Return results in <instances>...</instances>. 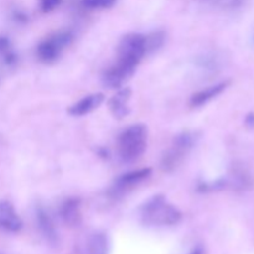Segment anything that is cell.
<instances>
[{
	"instance_id": "cell-10",
	"label": "cell",
	"mask_w": 254,
	"mask_h": 254,
	"mask_svg": "<svg viewBox=\"0 0 254 254\" xmlns=\"http://www.w3.org/2000/svg\"><path fill=\"white\" fill-rule=\"evenodd\" d=\"M104 101V96L102 93H92L88 96H84L76 103L72 104L68 109V113L73 117H82L89 114L94 109L98 108Z\"/></svg>"
},
{
	"instance_id": "cell-7",
	"label": "cell",
	"mask_w": 254,
	"mask_h": 254,
	"mask_svg": "<svg viewBox=\"0 0 254 254\" xmlns=\"http://www.w3.org/2000/svg\"><path fill=\"white\" fill-rule=\"evenodd\" d=\"M35 218H36L37 228L45 240L51 245H56L59 242V232L50 213L42 206H37L35 211Z\"/></svg>"
},
{
	"instance_id": "cell-9",
	"label": "cell",
	"mask_w": 254,
	"mask_h": 254,
	"mask_svg": "<svg viewBox=\"0 0 254 254\" xmlns=\"http://www.w3.org/2000/svg\"><path fill=\"white\" fill-rule=\"evenodd\" d=\"M60 216L68 227H77L82 221L81 200L76 197L66 198L60 206Z\"/></svg>"
},
{
	"instance_id": "cell-4",
	"label": "cell",
	"mask_w": 254,
	"mask_h": 254,
	"mask_svg": "<svg viewBox=\"0 0 254 254\" xmlns=\"http://www.w3.org/2000/svg\"><path fill=\"white\" fill-rule=\"evenodd\" d=\"M146 52L145 35L130 32L122 37L118 45V60L138 67Z\"/></svg>"
},
{
	"instance_id": "cell-3",
	"label": "cell",
	"mask_w": 254,
	"mask_h": 254,
	"mask_svg": "<svg viewBox=\"0 0 254 254\" xmlns=\"http://www.w3.org/2000/svg\"><path fill=\"white\" fill-rule=\"evenodd\" d=\"M198 134L196 131H183L174 138L170 148L164 151L161 156L160 166L165 173H171L178 169L186 158L191 149L198 140Z\"/></svg>"
},
{
	"instance_id": "cell-11",
	"label": "cell",
	"mask_w": 254,
	"mask_h": 254,
	"mask_svg": "<svg viewBox=\"0 0 254 254\" xmlns=\"http://www.w3.org/2000/svg\"><path fill=\"white\" fill-rule=\"evenodd\" d=\"M131 91L130 88H123L119 89L118 93L114 94L111 99H109V111L113 114L114 118L122 119L129 113L130 108H129V101H130Z\"/></svg>"
},
{
	"instance_id": "cell-2",
	"label": "cell",
	"mask_w": 254,
	"mask_h": 254,
	"mask_svg": "<svg viewBox=\"0 0 254 254\" xmlns=\"http://www.w3.org/2000/svg\"><path fill=\"white\" fill-rule=\"evenodd\" d=\"M118 154L123 163L131 164L143 156L148 148V128L144 124H133L118 136Z\"/></svg>"
},
{
	"instance_id": "cell-16",
	"label": "cell",
	"mask_w": 254,
	"mask_h": 254,
	"mask_svg": "<svg viewBox=\"0 0 254 254\" xmlns=\"http://www.w3.org/2000/svg\"><path fill=\"white\" fill-rule=\"evenodd\" d=\"M197 64L201 67V68L205 69H217L220 67V59L215 55H203V56H200L197 59Z\"/></svg>"
},
{
	"instance_id": "cell-12",
	"label": "cell",
	"mask_w": 254,
	"mask_h": 254,
	"mask_svg": "<svg viewBox=\"0 0 254 254\" xmlns=\"http://www.w3.org/2000/svg\"><path fill=\"white\" fill-rule=\"evenodd\" d=\"M151 174L150 168H143L138 169V170L129 171V173L123 174V175L119 176L116 180L114 184V188L119 191H126L128 189L134 188L135 185L140 184L141 181H144L145 179H148Z\"/></svg>"
},
{
	"instance_id": "cell-22",
	"label": "cell",
	"mask_w": 254,
	"mask_h": 254,
	"mask_svg": "<svg viewBox=\"0 0 254 254\" xmlns=\"http://www.w3.org/2000/svg\"><path fill=\"white\" fill-rule=\"evenodd\" d=\"M190 254H203V251L202 248H195Z\"/></svg>"
},
{
	"instance_id": "cell-21",
	"label": "cell",
	"mask_w": 254,
	"mask_h": 254,
	"mask_svg": "<svg viewBox=\"0 0 254 254\" xmlns=\"http://www.w3.org/2000/svg\"><path fill=\"white\" fill-rule=\"evenodd\" d=\"M246 124L248 127H254V114H248L247 118H246Z\"/></svg>"
},
{
	"instance_id": "cell-13",
	"label": "cell",
	"mask_w": 254,
	"mask_h": 254,
	"mask_svg": "<svg viewBox=\"0 0 254 254\" xmlns=\"http://www.w3.org/2000/svg\"><path fill=\"white\" fill-rule=\"evenodd\" d=\"M228 86V82H221V83L213 84V86L208 87V88L202 89L200 92H196L195 94H192L190 99V104L193 108H198V107H202L205 104H207L208 102L212 101L213 98H216L217 96H220Z\"/></svg>"
},
{
	"instance_id": "cell-18",
	"label": "cell",
	"mask_w": 254,
	"mask_h": 254,
	"mask_svg": "<svg viewBox=\"0 0 254 254\" xmlns=\"http://www.w3.org/2000/svg\"><path fill=\"white\" fill-rule=\"evenodd\" d=\"M116 4V0H82V5L91 10L108 9Z\"/></svg>"
},
{
	"instance_id": "cell-6",
	"label": "cell",
	"mask_w": 254,
	"mask_h": 254,
	"mask_svg": "<svg viewBox=\"0 0 254 254\" xmlns=\"http://www.w3.org/2000/svg\"><path fill=\"white\" fill-rule=\"evenodd\" d=\"M135 69L136 67L130 66V64L118 60L116 64H113L111 68L104 72L103 76H102V82L108 88H119V87L123 86L127 79L133 76Z\"/></svg>"
},
{
	"instance_id": "cell-8",
	"label": "cell",
	"mask_w": 254,
	"mask_h": 254,
	"mask_svg": "<svg viewBox=\"0 0 254 254\" xmlns=\"http://www.w3.org/2000/svg\"><path fill=\"white\" fill-rule=\"evenodd\" d=\"M22 221L9 201H0V230L16 233L21 230Z\"/></svg>"
},
{
	"instance_id": "cell-1",
	"label": "cell",
	"mask_w": 254,
	"mask_h": 254,
	"mask_svg": "<svg viewBox=\"0 0 254 254\" xmlns=\"http://www.w3.org/2000/svg\"><path fill=\"white\" fill-rule=\"evenodd\" d=\"M180 210L171 205L163 195H155L149 198L140 207L141 222L153 227L175 226L181 221Z\"/></svg>"
},
{
	"instance_id": "cell-5",
	"label": "cell",
	"mask_w": 254,
	"mask_h": 254,
	"mask_svg": "<svg viewBox=\"0 0 254 254\" xmlns=\"http://www.w3.org/2000/svg\"><path fill=\"white\" fill-rule=\"evenodd\" d=\"M72 40H73V35L67 30H60V31L54 32L39 44L37 57L46 64L56 61L62 51L72 44Z\"/></svg>"
},
{
	"instance_id": "cell-17",
	"label": "cell",
	"mask_w": 254,
	"mask_h": 254,
	"mask_svg": "<svg viewBox=\"0 0 254 254\" xmlns=\"http://www.w3.org/2000/svg\"><path fill=\"white\" fill-rule=\"evenodd\" d=\"M213 6H217L220 9L225 10H235L242 6L245 4V0H206Z\"/></svg>"
},
{
	"instance_id": "cell-20",
	"label": "cell",
	"mask_w": 254,
	"mask_h": 254,
	"mask_svg": "<svg viewBox=\"0 0 254 254\" xmlns=\"http://www.w3.org/2000/svg\"><path fill=\"white\" fill-rule=\"evenodd\" d=\"M61 4V0H40V7L44 12H50Z\"/></svg>"
},
{
	"instance_id": "cell-19",
	"label": "cell",
	"mask_w": 254,
	"mask_h": 254,
	"mask_svg": "<svg viewBox=\"0 0 254 254\" xmlns=\"http://www.w3.org/2000/svg\"><path fill=\"white\" fill-rule=\"evenodd\" d=\"M0 56H4L6 64H12L15 61V55L10 50L9 39L4 36H0Z\"/></svg>"
},
{
	"instance_id": "cell-15",
	"label": "cell",
	"mask_w": 254,
	"mask_h": 254,
	"mask_svg": "<svg viewBox=\"0 0 254 254\" xmlns=\"http://www.w3.org/2000/svg\"><path fill=\"white\" fill-rule=\"evenodd\" d=\"M164 40H165V35L161 31L151 32V34L145 35L146 41V52H151L158 50L159 47L163 46Z\"/></svg>"
},
{
	"instance_id": "cell-14",
	"label": "cell",
	"mask_w": 254,
	"mask_h": 254,
	"mask_svg": "<svg viewBox=\"0 0 254 254\" xmlns=\"http://www.w3.org/2000/svg\"><path fill=\"white\" fill-rule=\"evenodd\" d=\"M109 241L106 233L94 232L89 237L87 245V254H108Z\"/></svg>"
}]
</instances>
